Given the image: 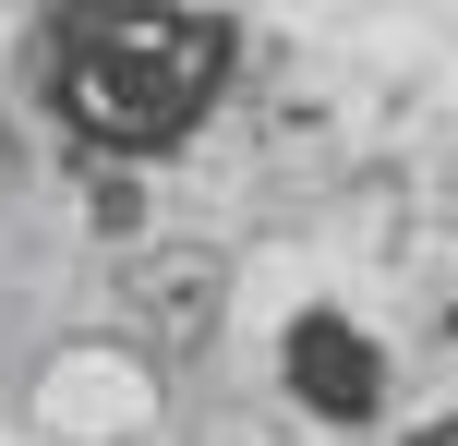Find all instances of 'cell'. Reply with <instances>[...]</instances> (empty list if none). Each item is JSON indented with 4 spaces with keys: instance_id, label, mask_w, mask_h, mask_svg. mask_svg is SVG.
<instances>
[{
    "instance_id": "6da1fadb",
    "label": "cell",
    "mask_w": 458,
    "mask_h": 446,
    "mask_svg": "<svg viewBox=\"0 0 458 446\" xmlns=\"http://www.w3.org/2000/svg\"><path fill=\"white\" fill-rule=\"evenodd\" d=\"M242 24L229 13H48L37 24V97L97 157H169L206 133Z\"/></svg>"
},
{
    "instance_id": "3957f363",
    "label": "cell",
    "mask_w": 458,
    "mask_h": 446,
    "mask_svg": "<svg viewBox=\"0 0 458 446\" xmlns=\"http://www.w3.org/2000/svg\"><path fill=\"white\" fill-rule=\"evenodd\" d=\"M411 446H458V410H446V423H411Z\"/></svg>"
},
{
    "instance_id": "7a4b0ae2",
    "label": "cell",
    "mask_w": 458,
    "mask_h": 446,
    "mask_svg": "<svg viewBox=\"0 0 458 446\" xmlns=\"http://www.w3.org/2000/svg\"><path fill=\"white\" fill-rule=\"evenodd\" d=\"M290 399L314 423H374L386 410V362H374V338L350 314H301L290 326Z\"/></svg>"
}]
</instances>
